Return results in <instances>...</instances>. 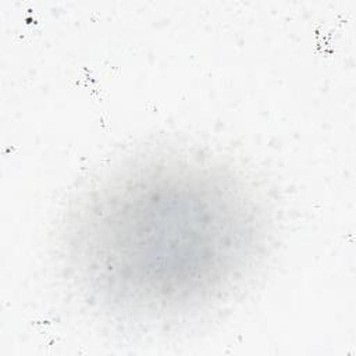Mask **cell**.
Masks as SVG:
<instances>
[{"instance_id": "6da1fadb", "label": "cell", "mask_w": 356, "mask_h": 356, "mask_svg": "<svg viewBox=\"0 0 356 356\" xmlns=\"http://www.w3.org/2000/svg\"><path fill=\"white\" fill-rule=\"evenodd\" d=\"M197 188L150 186L138 195L115 199L103 211L95 270L110 271L103 280L121 284L117 291H147L149 300L161 295L195 291L200 280L238 253L243 231L234 213Z\"/></svg>"}]
</instances>
